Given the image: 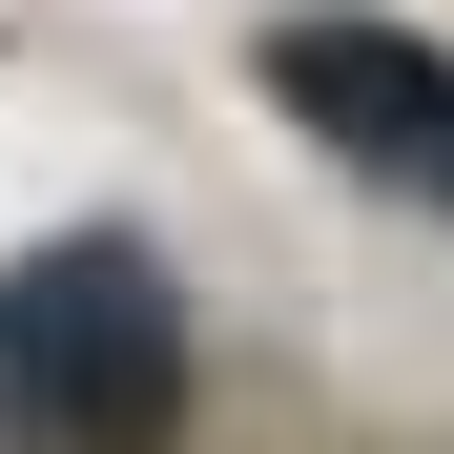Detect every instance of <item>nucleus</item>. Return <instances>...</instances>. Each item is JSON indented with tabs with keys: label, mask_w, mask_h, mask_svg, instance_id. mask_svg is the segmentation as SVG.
<instances>
[{
	"label": "nucleus",
	"mask_w": 454,
	"mask_h": 454,
	"mask_svg": "<svg viewBox=\"0 0 454 454\" xmlns=\"http://www.w3.org/2000/svg\"><path fill=\"white\" fill-rule=\"evenodd\" d=\"M186 434V289L124 227L0 269V454H166Z\"/></svg>",
	"instance_id": "1"
},
{
	"label": "nucleus",
	"mask_w": 454,
	"mask_h": 454,
	"mask_svg": "<svg viewBox=\"0 0 454 454\" xmlns=\"http://www.w3.org/2000/svg\"><path fill=\"white\" fill-rule=\"evenodd\" d=\"M269 104L331 145L351 186H393L454 227V42L434 21H372V0H310V21H269Z\"/></svg>",
	"instance_id": "2"
}]
</instances>
